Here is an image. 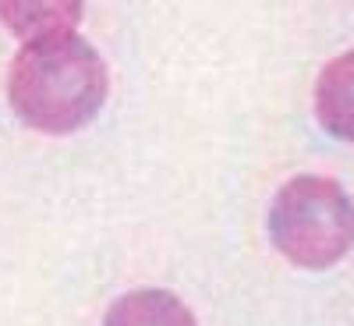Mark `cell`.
<instances>
[{"mask_svg": "<svg viewBox=\"0 0 354 326\" xmlns=\"http://www.w3.org/2000/svg\"><path fill=\"white\" fill-rule=\"evenodd\" d=\"M106 89L103 57L71 28L32 36L8 75L11 107L28 128L46 135H68L88 125L100 114Z\"/></svg>", "mask_w": 354, "mask_h": 326, "instance_id": "1", "label": "cell"}, {"mask_svg": "<svg viewBox=\"0 0 354 326\" xmlns=\"http://www.w3.org/2000/svg\"><path fill=\"white\" fill-rule=\"evenodd\" d=\"M270 238L294 266L326 270L354 245V202L333 177L301 174L273 199Z\"/></svg>", "mask_w": 354, "mask_h": 326, "instance_id": "2", "label": "cell"}, {"mask_svg": "<svg viewBox=\"0 0 354 326\" xmlns=\"http://www.w3.org/2000/svg\"><path fill=\"white\" fill-rule=\"evenodd\" d=\"M315 117L333 138L354 142V50L340 53L319 71Z\"/></svg>", "mask_w": 354, "mask_h": 326, "instance_id": "3", "label": "cell"}, {"mask_svg": "<svg viewBox=\"0 0 354 326\" xmlns=\"http://www.w3.org/2000/svg\"><path fill=\"white\" fill-rule=\"evenodd\" d=\"M103 326H195V316L177 294L160 287H142L117 298Z\"/></svg>", "mask_w": 354, "mask_h": 326, "instance_id": "4", "label": "cell"}]
</instances>
